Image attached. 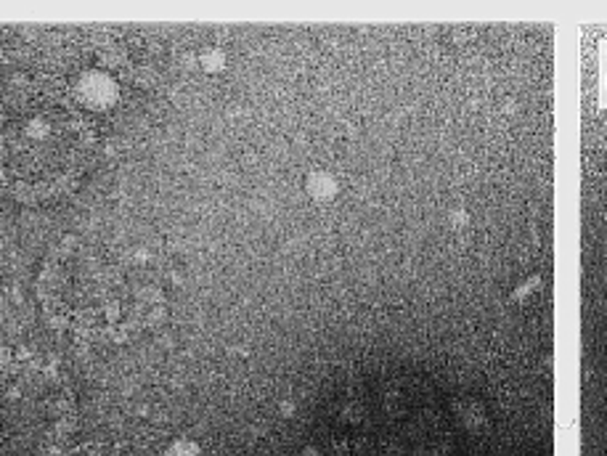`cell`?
Returning <instances> with one entry per match:
<instances>
[{
    "instance_id": "cell-3",
    "label": "cell",
    "mask_w": 607,
    "mask_h": 456,
    "mask_svg": "<svg viewBox=\"0 0 607 456\" xmlns=\"http://www.w3.org/2000/svg\"><path fill=\"white\" fill-rule=\"evenodd\" d=\"M454 414H456V422L461 427L472 432V435H483L488 427H491V419H488L486 406L475 398H461L454 403Z\"/></svg>"
},
{
    "instance_id": "cell-7",
    "label": "cell",
    "mask_w": 607,
    "mask_h": 456,
    "mask_svg": "<svg viewBox=\"0 0 607 456\" xmlns=\"http://www.w3.org/2000/svg\"><path fill=\"white\" fill-rule=\"evenodd\" d=\"M539 287H541V279H539V276H533V279H528V284H525V287L514 289V300H525V295L536 292Z\"/></svg>"
},
{
    "instance_id": "cell-1",
    "label": "cell",
    "mask_w": 607,
    "mask_h": 456,
    "mask_svg": "<svg viewBox=\"0 0 607 456\" xmlns=\"http://www.w3.org/2000/svg\"><path fill=\"white\" fill-rule=\"evenodd\" d=\"M98 117L75 96V72L19 64L0 80V183L38 202L72 191L98 141Z\"/></svg>"
},
{
    "instance_id": "cell-5",
    "label": "cell",
    "mask_w": 607,
    "mask_h": 456,
    "mask_svg": "<svg viewBox=\"0 0 607 456\" xmlns=\"http://www.w3.org/2000/svg\"><path fill=\"white\" fill-rule=\"evenodd\" d=\"M340 419H342L345 425H361L366 419V406L361 400H347V403H342Z\"/></svg>"
},
{
    "instance_id": "cell-4",
    "label": "cell",
    "mask_w": 607,
    "mask_h": 456,
    "mask_svg": "<svg viewBox=\"0 0 607 456\" xmlns=\"http://www.w3.org/2000/svg\"><path fill=\"white\" fill-rule=\"evenodd\" d=\"M337 188H340V183H337L329 173H313L310 181H308V191H310L313 199H324V202H329V199H335Z\"/></svg>"
},
{
    "instance_id": "cell-6",
    "label": "cell",
    "mask_w": 607,
    "mask_h": 456,
    "mask_svg": "<svg viewBox=\"0 0 607 456\" xmlns=\"http://www.w3.org/2000/svg\"><path fill=\"white\" fill-rule=\"evenodd\" d=\"M168 456H202V454H199V448H196L191 440H178L175 446L170 448Z\"/></svg>"
},
{
    "instance_id": "cell-2",
    "label": "cell",
    "mask_w": 607,
    "mask_h": 456,
    "mask_svg": "<svg viewBox=\"0 0 607 456\" xmlns=\"http://www.w3.org/2000/svg\"><path fill=\"white\" fill-rule=\"evenodd\" d=\"M72 432L69 382L40 358L0 353V456H61Z\"/></svg>"
}]
</instances>
